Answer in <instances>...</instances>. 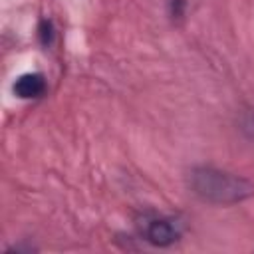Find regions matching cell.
Masks as SVG:
<instances>
[{"label": "cell", "mask_w": 254, "mask_h": 254, "mask_svg": "<svg viewBox=\"0 0 254 254\" xmlns=\"http://www.w3.org/2000/svg\"><path fill=\"white\" fill-rule=\"evenodd\" d=\"M190 189L210 202H236L252 192L250 183L214 169H194L190 173Z\"/></svg>", "instance_id": "cell-1"}, {"label": "cell", "mask_w": 254, "mask_h": 254, "mask_svg": "<svg viewBox=\"0 0 254 254\" xmlns=\"http://www.w3.org/2000/svg\"><path fill=\"white\" fill-rule=\"evenodd\" d=\"M145 236L151 244L155 246H169L177 240V230L175 226L169 222V220H163V218H157V220H151L147 224V230H145Z\"/></svg>", "instance_id": "cell-2"}, {"label": "cell", "mask_w": 254, "mask_h": 254, "mask_svg": "<svg viewBox=\"0 0 254 254\" xmlns=\"http://www.w3.org/2000/svg\"><path fill=\"white\" fill-rule=\"evenodd\" d=\"M44 89H46V81L40 73H24L14 83V93L22 99L38 97L44 93Z\"/></svg>", "instance_id": "cell-3"}]
</instances>
